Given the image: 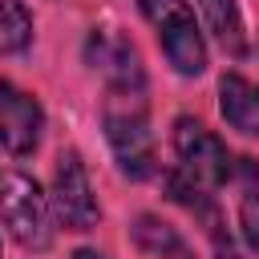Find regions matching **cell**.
<instances>
[{"label": "cell", "mask_w": 259, "mask_h": 259, "mask_svg": "<svg viewBox=\"0 0 259 259\" xmlns=\"http://www.w3.org/2000/svg\"><path fill=\"white\" fill-rule=\"evenodd\" d=\"M101 130H105V142L113 150L117 170L130 182L154 178L158 154H154L146 89H105V97H101Z\"/></svg>", "instance_id": "cell-1"}, {"label": "cell", "mask_w": 259, "mask_h": 259, "mask_svg": "<svg viewBox=\"0 0 259 259\" xmlns=\"http://www.w3.org/2000/svg\"><path fill=\"white\" fill-rule=\"evenodd\" d=\"M0 223L24 251H49L53 247V206L36 178L20 170L0 174Z\"/></svg>", "instance_id": "cell-2"}, {"label": "cell", "mask_w": 259, "mask_h": 259, "mask_svg": "<svg viewBox=\"0 0 259 259\" xmlns=\"http://www.w3.org/2000/svg\"><path fill=\"white\" fill-rule=\"evenodd\" d=\"M138 8L158 32V45L170 69L178 77H198L206 69V40H202V24L194 20L190 0H138Z\"/></svg>", "instance_id": "cell-3"}, {"label": "cell", "mask_w": 259, "mask_h": 259, "mask_svg": "<svg viewBox=\"0 0 259 259\" xmlns=\"http://www.w3.org/2000/svg\"><path fill=\"white\" fill-rule=\"evenodd\" d=\"M170 146H174L178 170H182L190 182H198V186H206V190H219V186L235 182V162H239V158H231L227 142H223L214 130H206L198 117H190V113L174 117Z\"/></svg>", "instance_id": "cell-4"}, {"label": "cell", "mask_w": 259, "mask_h": 259, "mask_svg": "<svg viewBox=\"0 0 259 259\" xmlns=\"http://www.w3.org/2000/svg\"><path fill=\"white\" fill-rule=\"evenodd\" d=\"M49 206H53V219L65 231L81 235V231L97 227L101 206H97L89 170H85V162H81L77 150H61L57 154V170H53V186H49Z\"/></svg>", "instance_id": "cell-5"}, {"label": "cell", "mask_w": 259, "mask_h": 259, "mask_svg": "<svg viewBox=\"0 0 259 259\" xmlns=\"http://www.w3.org/2000/svg\"><path fill=\"white\" fill-rule=\"evenodd\" d=\"M85 61L93 73H101L105 89H146L142 53L117 28H93L85 40Z\"/></svg>", "instance_id": "cell-6"}, {"label": "cell", "mask_w": 259, "mask_h": 259, "mask_svg": "<svg viewBox=\"0 0 259 259\" xmlns=\"http://www.w3.org/2000/svg\"><path fill=\"white\" fill-rule=\"evenodd\" d=\"M45 138V109L32 93L0 77V146L12 158H32Z\"/></svg>", "instance_id": "cell-7"}, {"label": "cell", "mask_w": 259, "mask_h": 259, "mask_svg": "<svg viewBox=\"0 0 259 259\" xmlns=\"http://www.w3.org/2000/svg\"><path fill=\"white\" fill-rule=\"evenodd\" d=\"M219 113L231 130L259 138V85L247 81L243 73H223L219 77Z\"/></svg>", "instance_id": "cell-8"}, {"label": "cell", "mask_w": 259, "mask_h": 259, "mask_svg": "<svg viewBox=\"0 0 259 259\" xmlns=\"http://www.w3.org/2000/svg\"><path fill=\"white\" fill-rule=\"evenodd\" d=\"M130 239L146 259H198L194 247L186 243V235L158 214H138L130 223Z\"/></svg>", "instance_id": "cell-9"}, {"label": "cell", "mask_w": 259, "mask_h": 259, "mask_svg": "<svg viewBox=\"0 0 259 259\" xmlns=\"http://www.w3.org/2000/svg\"><path fill=\"white\" fill-rule=\"evenodd\" d=\"M194 4H198V12H202L206 32L219 40V49H223L227 57L243 61L251 45H247V24H243L239 0H194Z\"/></svg>", "instance_id": "cell-10"}, {"label": "cell", "mask_w": 259, "mask_h": 259, "mask_svg": "<svg viewBox=\"0 0 259 259\" xmlns=\"http://www.w3.org/2000/svg\"><path fill=\"white\" fill-rule=\"evenodd\" d=\"M235 178H239V235L259 255V162L255 158H239L235 162Z\"/></svg>", "instance_id": "cell-11"}, {"label": "cell", "mask_w": 259, "mask_h": 259, "mask_svg": "<svg viewBox=\"0 0 259 259\" xmlns=\"http://www.w3.org/2000/svg\"><path fill=\"white\" fill-rule=\"evenodd\" d=\"M32 45V12L24 0H0V57H16Z\"/></svg>", "instance_id": "cell-12"}, {"label": "cell", "mask_w": 259, "mask_h": 259, "mask_svg": "<svg viewBox=\"0 0 259 259\" xmlns=\"http://www.w3.org/2000/svg\"><path fill=\"white\" fill-rule=\"evenodd\" d=\"M69 259H109V255H101V251H93V247H77Z\"/></svg>", "instance_id": "cell-13"}, {"label": "cell", "mask_w": 259, "mask_h": 259, "mask_svg": "<svg viewBox=\"0 0 259 259\" xmlns=\"http://www.w3.org/2000/svg\"><path fill=\"white\" fill-rule=\"evenodd\" d=\"M0 259H4V251H0Z\"/></svg>", "instance_id": "cell-14"}]
</instances>
